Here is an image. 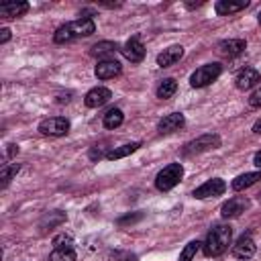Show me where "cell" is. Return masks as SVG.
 I'll use <instances>...</instances> for the list:
<instances>
[{
  "label": "cell",
  "instance_id": "obj_1",
  "mask_svg": "<svg viewBox=\"0 0 261 261\" xmlns=\"http://www.w3.org/2000/svg\"><path fill=\"white\" fill-rule=\"evenodd\" d=\"M230 241H232V228L228 224H214L208 230L206 241L202 243V251L206 257H220L222 253H226Z\"/></svg>",
  "mask_w": 261,
  "mask_h": 261
},
{
  "label": "cell",
  "instance_id": "obj_2",
  "mask_svg": "<svg viewBox=\"0 0 261 261\" xmlns=\"http://www.w3.org/2000/svg\"><path fill=\"white\" fill-rule=\"evenodd\" d=\"M94 33H96V24L92 18H77V20L61 24L53 35V41L63 45V43H69V41L80 39V37H90Z\"/></svg>",
  "mask_w": 261,
  "mask_h": 261
},
{
  "label": "cell",
  "instance_id": "obj_3",
  "mask_svg": "<svg viewBox=\"0 0 261 261\" xmlns=\"http://www.w3.org/2000/svg\"><path fill=\"white\" fill-rule=\"evenodd\" d=\"M184 177V167L181 163H169L165 165L157 175H155V188L159 192H169L171 188H175Z\"/></svg>",
  "mask_w": 261,
  "mask_h": 261
},
{
  "label": "cell",
  "instance_id": "obj_4",
  "mask_svg": "<svg viewBox=\"0 0 261 261\" xmlns=\"http://www.w3.org/2000/svg\"><path fill=\"white\" fill-rule=\"evenodd\" d=\"M222 73V65L220 63H206L202 67H198L192 75H190V84L194 88H204V86H210L218 75Z\"/></svg>",
  "mask_w": 261,
  "mask_h": 261
},
{
  "label": "cell",
  "instance_id": "obj_5",
  "mask_svg": "<svg viewBox=\"0 0 261 261\" xmlns=\"http://www.w3.org/2000/svg\"><path fill=\"white\" fill-rule=\"evenodd\" d=\"M39 133L49 137H63L69 133V120L65 116H51L39 122Z\"/></svg>",
  "mask_w": 261,
  "mask_h": 261
},
{
  "label": "cell",
  "instance_id": "obj_6",
  "mask_svg": "<svg viewBox=\"0 0 261 261\" xmlns=\"http://www.w3.org/2000/svg\"><path fill=\"white\" fill-rule=\"evenodd\" d=\"M224 190H226V181L220 179V177H212V179L204 181L200 188H196L192 196L198 198V200H204V198H216V196H222Z\"/></svg>",
  "mask_w": 261,
  "mask_h": 261
},
{
  "label": "cell",
  "instance_id": "obj_7",
  "mask_svg": "<svg viewBox=\"0 0 261 261\" xmlns=\"http://www.w3.org/2000/svg\"><path fill=\"white\" fill-rule=\"evenodd\" d=\"M220 147V137L218 135H202L194 141H190L184 149L186 155H192V153H202V151H210V149H216Z\"/></svg>",
  "mask_w": 261,
  "mask_h": 261
},
{
  "label": "cell",
  "instance_id": "obj_8",
  "mask_svg": "<svg viewBox=\"0 0 261 261\" xmlns=\"http://www.w3.org/2000/svg\"><path fill=\"white\" fill-rule=\"evenodd\" d=\"M247 208H249V198H245V196H234V198L226 200V202L220 206V214H222V218H237V216H241Z\"/></svg>",
  "mask_w": 261,
  "mask_h": 261
},
{
  "label": "cell",
  "instance_id": "obj_9",
  "mask_svg": "<svg viewBox=\"0 0 261 261\" xmlns=\"http://www.w3.org/2000/svg\"><path fill=\"white\" fill-rule=\"evenodd\" d=\"M120 53H122V55H124V59H128L130 63H141V61H143V57H145V45L141 43V39H139V37H130V39L122 45Z\"/></svg>",
  "mask_w": 261,
  "mask_h": 261
},
{
  "label": "cell",
  "instance_id": "obj_10",
  "mask_svg": "<svg viewBox=\"0 0 261 261\" xmlns=\"http://www.w3.org/2000/svg\"><path fill=\"white\" fill-rule=\"evenodd\" d=\"M255 251H257V247H255V241L251 239V234L239 237L237 243L232 245V255H234L237 259H243V261L251 259V257L255 255Z\"/></svg>",
  "mask_w": 261,
  "mask_h": 261
},
{
  "label": "cell",
  "instance_id": "obj_11",
  "mask_svg": "<svg viewBox=\"0 0 261 261\" xmlns=\"http://www.w3.org/2000/svg\"><path fill=\"white\" fill-rule=\"evenodd\" d=\"M259 82H261V73H259L255 67H245V69H241V71L237 73V77H234V86H237L239 90H249V88L257 86Z\"/></svg>",
  "mask_w": 261,
  "mask_h": 261
},
{
  "label": "cell",
  "instance_id": "obj_12",
  "mask_svg": "<svg viewBox=\"0 0 261 261\" xmlns=\"http://www.w3.org/2000/svg\"><path fill=\"white\" fill-rule=\"evenodd\" d=\"M110 98H112V92H110L108 88H104V86H98V88H92V90L86 94L84 102H86L88 108H100V106H104Z\"/></svg>",
  "mask_w": 261,
  "mask_h": 261
},
{
  "label": "cell",
  "instance_id": "obj_13",
  "mask_svg": "<svg viewBox=\"0 0 261 261\" xmlns=\"http://www.w3.org/2000/svg\"><path fill=\"white\" fill-rule=\"evenodd\" d=\"M184 124H186L184 114H181V112H171V114H165V116L157 122V130H159L161 135H167V133L179 130Z\"/></svg>",
  "mask_w": 261,
  "mask_h": 261
},
{
  "label": "cell",
  "instance_id": "obj_14",
  "mask_svg": "<svg viewBox=\"0 0 261 261\" xmlns=\"http://www.w3.org/2000/svg\"><path fill=\"white\" fill-rule=\"evenodd\" d=\"M120 71H122V65H120L116 59H104V61H100V63L96 65V69H94V73H96L98 80L116 77V75H120Z\"/></svg>",
  "mask_w": 261,
  "mask_h": 261
},
{
  "label": "cell",
  "instance_id": "obj_15",
  "mask_svg": "<svg viewBox=\"0 0 261 261\" xmlns=\"http://www.w3.org/2000/svg\"><path fill=\"white\" fill-rule=\"evenodd\" d=\"M181 57H184V47H181V45H171V47L163 49V51L157 55V65H159V67H169V65H173V63H177Z\"/></svg>",
  "mask_w": 261,
  "mask_h": 261
},
{
  "label": "cell",
  "instance_id": "obj_16",
  "mask_svg": "<svg viewBox=\"0 0 261 261\" xmlns=\"http://www.w3.org/2000/svg\"><path fill=\"white\" fill-rule=\"evenodd\" d=\"M218 49H220L222 55L234 57V55H239L247 49V41L245 39H224V41L218 43Z\"/></svg>",
  "mask_w": 261,
  "mask_h": 261
},
{
  "label": "cell",
  "instance_id": "obj_17",
  "mask_svg": "<svg viewBox=\"0 0 261 261\" xmlns=\"http://www.w3.org/2000/svg\"><path fill=\"white\" fill-rule=\"evenodd\" d=\"M122 47L118 45V43H114V41H102V43H96L94 47H92V55L94 57H102V61L108 57V59H112V55L116 53V51H120Z\"/></svg>",
  "mask_w": 261,
  "mask_h": 261
},
{
  "label": "cell",
  "instance_id": "obj_18",
  "mask_svg": "<svg viewBox=\"0 0 261 261\" xmlns=\"http://www.w3.org/2000/svg\"><path fill=\"white\" fill-rule=\"evenodd\" d=\"M27 10H29V2H4V4H0V16H4V18L22 16Z\"/></svg>",
  "mask_w": 261,
  "mask_h": 261
},
{
  "label": "cell",
  "instance_id": "obj_19",
  "mask_svg": "<svg viewBox=\"0 0 261 261\" xmlns=\"http://www.w3.org/2000/svg\"><path fill=\"white\" fill-rule=\"evenodd\" d=\"M259 179H261V171H249V173H241L239 177H234V179H232L230 188H232L234 192H241V190L251 188V186H253V184H257Z\"/></svg>",
  "mask_w": 261,
  "mask_h": 261
},
{
  "label": "cell",
  "instance_id": "obj_20",
  "mask_svg": "<svg viewBox=\"0 0 261 261\" xmlns=\"http://www.w3.org/2000/svg\"><path fill=\"white\" fill-rule=\"evenodd\" d=\"M247 6H249V2H247V0H241V2H230V0H218V2L214 4V10H216V14H220V16H226V14L239 12V10L247 8Z\"/></svg>",
  "mask_w": 261,
  "mask_h": 261
},
{
  "label": "cell",
  "instance_id": "obj_21",
  "mask_svg": "<svg viewBox=\"0 0 261 261\" xmlns=\"http://www.w3.org/2000/svg\"><path fill=\"white\" fill-rule=\"evenodd\" d=\"M139 147H141V143H137V141H133V143H124V145H120V147L110 149V151L106 153V159H108V161L122 159V157H126V155H130V153H135Z\"/></svg>",
  "mask_w": 261,
  "mask_h": 261
},
{
  "label": "cell",
  "instance_id": "obj_22",
  "mask_svg": "<svg viewBox=\"0 0 261 261\" xmlns=\"http://www.w3.org/2000/svg\"><path fill=\"white\" fill-rule=\"evenodd\" d=\"M175 92H177V82H175L173 77H165V80L157 86V98H161V100L171 98Z\"/></svg>",
  "mask_w": 261,
  "mask_h": 261
},
{
  "label": "cell",
  "instance_id": "obj_23",
  "mask_svg": "<svg viewBox=\"0 0 261 261\" xmlns=\"http://www.w3.org/2000/svg\"><path fill=\"white\" fill-rule=\"evenodd\" d=\"M104 126L106 128H118L122 122H124V114L120 108H110L106 114H104Z\"/></svg>",
  "mask_w": 261,
  "mask_h": 261
},
{
  "label": "cell",
  "instance_id": "obj_24",
  "mask_svg": "<svg viewBox=\"0 0 261 261\" xmlns=\"http://www.w3.org/2000/svg\"><path fill=\"white\" fill-rule=\"evenodd\" d=\"M18 169H20V165L18 163H6V165H2V169H0V179H2V188H6L8 184H10V179L18 173Z\"/></svg>",
  "mask_w": 261,
  "mask_h": 261
},
{
  "label": "cell",
  "instance_id": "obj_25",
  "mask_svg": "<svg viewBox=\"0 0 261 261\" xmlns=\"http://www.w3.org/2000/svg\"><path fill=\"white\" fill-rule=\"evenodd\" d=\"M77 255L73 249H53V253L49 255V261H75Z\"/></svg>",
  "mask_w": 261,
  "mask_h": 261
},
{
  "label": "cell",
  "instance_id": "obj_26",
  "mask_svg": "<svg viewBox=\"0 0 261 261\" xmlns=\"http://www.w3.org/2000/svg\"><path fill=\"white\" fill-rule=\"evenodd\" d=\"M200 247H202V243H200V241H190V243L184 247V251L179 253V261H192Z\"/></svg>",
  "mask_w": 261,
  "mask_h": 261
},
{
  "label": "cell",
  "instance_id": "obj_27",
  "mask_svg": "<svg viewBox=\"0 0 261 261\" xmlns=\"http://www.w3.org/2000/svg\"><path fill=\"white\" fill-rule=\"evenodd\" d=\"M53 247L55 249H73V239H71V234H57L55 239H53Z\"/></svg>",
  "mask_w": 261,
  "mask_h": 261
},
{
  "label": "cell",
  "instance_id": "obj_28",
  "mask_svg": "<svg viewBox=\"0 0 261 261\" xmlns=\"http://www.w3.org/2000/svg\"><path fill=\"white\" fill-rule=\"evenodd\" d=\"M249 106H251V108H261V88H257V90L249 96Z\"/></svg>",
  "mask_w": 261,
  "mask_h": 261
},
{
  "label": "cell",
  "instance_id": "obj_29",
  "mask_svg": "<svg viewBox=\"0 0 261 261\" xmlns=\"http://www.w3.org/2000/svg\"><path fill=\"white\" fill-rule=\"evenodd\" d=\"M0 33H2V35H0V43H2V45L8 43V41H10V29H2Z\"/></svg>",
  "mask_w": 261,
  "mask_h": 261
},
{
  "label": "cell",
  "instance_id": "obj_30",
  "mask_svg": "<svg viewBox=\"0 0 261 261\" xmlns=\"http://www.w3.org/2000/svg\"><path fill=\"white\" fill-rule=\"evenodd\" d=\"M253 165H255V167H259V169H261V151H257V153H255V155H253Z\"/></svg>",
  "mask_w": 261,
  "mask_h": 261
},
{
  "label": "cell",
  "instance_id": "obj_31",
  "mask_svg": "<svg viewBox=\"0 0 261 261\" xmlns=\"http://www.w3.org/2000/svg\"><path fill=\"white\" fill-rule=\"evenodd\" d=\"M253 133H255V135H261V118L253 124Z\"/></svg>",
  "mask_w": 261,
  "mask_h": 261
},
{
  "label": "cell",
  "instance_id": "obj_32",
  "mask_svg": "<svg viewBox=\"0 0 261 261\" xmlns=\"http://www.w3.org/2000/svg\"><path fill=\"white\" fill-rule=\"evenodd\" d=\"M257 20H259V24H261V12H259V14H257Z\"/></svg>",
  "mask_w": 261,
  "mask_h": 261
},
{
  "label": "cell",
  "instance_id": "obj_33",
  "mask_svg": "<svg viewBox=\"0 0 261 261\" xmlns=\"http://www.w3.org/2000/svg\"><path fill=\"white\" fill-rule=\"evenodd\" d=\"M259 202H261V192H259Z\"/></svg>",
  "mask_w": 261,
  "mask_h": 261
}]
</instances>
